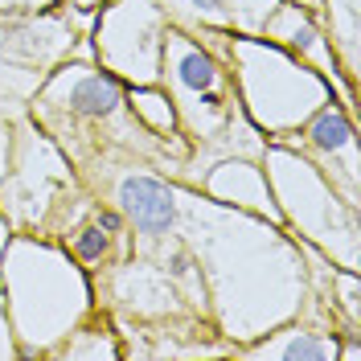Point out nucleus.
I'll return each instance as SVG.
<instances>
[{"label":"nucleus","instance_id":"obj_1","mask_svg":"<svg viewBox=\"0 0 361 361\" xmlns=\"http://www.w3.org/2000/svg\"><path fill=\"white\" fill-rule=\"evenodd\" d=\"M177 238L193 250L205 283V304L218 337L230 349L267 337L308 308V259L300 238L283 226L209 202L202 189L185 185Z\"/></svg>","mask_w":361,"mask_h":361},{"label":"nucleus","instance_id":"obj_2","mask_svg":"<svg viewBox=\"0 0 361 361\" xmlns=\"http://www.w3.org/2000/svg\"><path fill=\"white\" fill-rule=\"evenodd\" d=\"M0 292L21 357H54L58 345L94 316V279L62 243L13 230L0 255Z\"/></svg>","mask_w":361,"mask_h":361},{"label":"nucleus","instance_id":"obj_3","mask_svg":"<svg viewBox=\"0 0 361 361\" xmlns=\"http://www.w3.org/2000/svg\"><path fill=\"white\" fill-rule=\"evenodd\" d=\"M259 164L267 173L271 197L279 205L283 230L295 234L300 243L316 247L333 267L361 275V209L357 205L345 202L300 148L267 140Z\"/></svg>","mask_w":361,"mask_h":361},{"label":"nucleus","instance_id":"obj_4","mask_svg":"<svg viewBox=\"0 0 361 361\" xmlns=\"http://www.w3.org/2000/svg\"><path fill=\"white\" fill-rule=\"evenodd\" d=\"M160 87L169 90V99L177 107V128L189 140L185 169L193 160H205L202 164L205 173L214 160L222 157L226 128L243 115L226 58L218 49H209L197 33H189L180 25H169L164 54H160Z\"/></svg>","mask_w":361,"mask_h":361},{"label":"nucleus","instance_id":"obj_5","mask_svg":"<svg viewBox=\"0 0 361 361\" xmlns=\"http://www.w3.org/2000/svg\"><path fill=\"white\" fill-rule=\"evenodd\" d=\"M222 58L230 66L243 115L267 140L295 132L316 107L333 99V87L308 62H300L295 54H288L283 45L267 42V37L230 33Z\"/></svg>","mask_w":361,"mask_h":361},{"label":"nucleus","instance_id":"obj_6","mask_svg":"<svg viewBox=\"0 0 361 361\" xmlns=\"http://www.w3.org/2000/svg\"><path fill=\"white\" fill-rule=\"evenodd\" d=\"M169 8L164 0H111L94 8L90 45L94 62L115 74L123 87H148L160 82V54L169 33Z\"/></svg>","mask_w":361,"mask_h":361},{"label":"nucleus","instance_id":"obj_7","mask_svg":"<svg viewBox=\"0 0 361 361\" xmlns=\"http://www.w3.org/2000/svg\"><path fill=\"white\" fill-rule=\"evenodd\" d=\"M66 152L29 119V111L17 123V152L13 169L0 180V209L4 218L21 230H42L45 218L58 209V193L74 185Z\"/></svg>","mask_w":361,"mask_h":361},{"label":"nucleus","instance_id":"obj_8","mask_svg":"<svg viewBox=\"0 0 361 361\" xmlns=\"http://www.w3.org/2000/svg\"><path fill=\"white\" fill-rule=\"evenodd\" d=\"M275 144L300 148L341 197L361 209V140H357V119L345 103L329 99L295 132L275 135Z\"/></svg>","mask_w":361,"mask_h":361},{"label":"nucleus","instance_id":"obj_9","mask_svg":"<svg viewBox=\"0 0 361 361\" xmlns=\"http://www.w3.org/2000/svg\"><path fill=\"white\" fill-rule=\"evenodd\" d=\"M111 202L123 214V222L132 226V234L148 247V243L177 238L185 185L173 177H160V173H148L144 164H128V173H119L111 185Z\"/></svg>","mask_w":361,"mask_h":361},{"label":"nucleus","instance_id":"obj_10","mask_svg":"<svg viewBox=\"0 0 361 361\" xmlns=\"http://www.w3.org/2000/svg\"><path fill=\"white\" fill-rule=\"evenodd\" d=\"M82 33L74 29L66 8H49V13H4L0 17V62L49 74L58 62H66L74 42Z\"/></svg>","mask_w":361,"mask_h":361},{"label":"nucleus","instance_id":"obj_11","mask_svg":"<svg viewBox=\"0 0 361 361\" xmlns=\"http://www.w3.org/2000/svg\"><path fill=\"white\" fill-rule=\"evenodd\" d=\"M259 37L283 45V49L295 54L300 62H308V66L333 87V99L345 103L349 111L357 115V87L341 74L337 54H333V45H329L324 29H320V21H316V8H304V4H295V0H283V4L267 17V25H263Z\"/></svg>","mask_w":361,"mask_h":361},{"label":"nucleus","instance_id":"obj_12","mask_svg":"<svg viewBox=\"0 0 361 361\" xmlns=\"http://www.w3.org/2000/svg\"><path fill=\"white\" fill-rule=\"evenodd\" d=\"M111 292L119 308H128L140 320H169V316H197V308L185 300L177 279L152 259H128L123 267H115Z\"/></svg>","mask_w":361,"mask_h":361},{"label":"nucleus","instance_id":"obj_13","mask_svg":"<svg viewBox=\"0 0 361 361\" xmlns=\"http://www.w3.org/2000/svg\"><path fill=\"white\" fill-rule=\"evenodd\" d=\"M197 189H202L209 202L234 205V209H243V214H255V218H267V222L283 226L259 157H218L202 173Z\"/></svg>","mask_w":361,"mask_h":361},{"label":"nucleus","instance_id":"obj_14","mask_svg":"<svg viewBox=\"0 0 361 361\" xmlns=\"http://www.w3.org/2000/svg\"><path fill=\"white\" fill-rule=\"evenodd\" d=\"M341 337L329 333L324 324H308L304 316H295L288 324L271 329L267 337L238 345L234 357H255V361H337Z\"/></svg>","mask_w":361,"mask_h":361},{"label":"nucleus","instance_id":"obj_15","mask_svg":"<svg viewBox=\"0 0 361 361\" xmlns=\"http://www.w3.org/2000/svg\"><path fill=\"white\" fill-rule=\"evenodd\" d=\"M316 21L337 54L341 74L361 82V0H316Z\"/></svg>","mask_w":361,"mask_h":361},{"label":"nucleus","instance_id":"obj_16","mask_svg":"<svg viewBox=\"0 0 361 361\" xmlns=\"http://www.w3.org/2000/svg\"><path fill=\"white\" fill-rule=\"evenodd\" d=\"M128 111L132 119L157 140H185L177 128V107L169 99V90L160 82H148V87H128Z\"/></svg>","mask_w":361,"mask_h":361},{"label":"nucleus","instance_id":"obj_17","mask_svg":"<svg viewBox=\"0 0 361 361\" xmlns=\"http://www.w3.org/2000/svg\"><path fill=\"white\" fill-rule=\"evenodd\" d=\"M62 238H66L62 247H66L82 267L99 271V267H107V263H111L115 243H119V238H128V230H123V234H111V230H103L99 222H82V226H74V230H66Z\"/></svg>","mask_w":361,"mask_h":361},{"label":"nucleus","instance_id":"obj_18","mask_svg":"<svg viewBox=\"0 0 361 361\" xmlns=\"http://www.w3.org/2000/svg\"><path fill=\"white\" fill-rule=\"evenodd\" d=\"M119 333H111L107 324H90V316L70 333L62 345H58V353L54 357H70V361H82V357H123V345H119Z\"/></svg>","mask_w":361,"mask_h":361},{"label":"nucleus","instance_id":"obj_19","mask_svg":"<svg viewBox=\"0 0 361 361\" xmlns=\"http://www.w3.org/2000/svg\"><path fill=\"white\" fill-rule=\"evenodd\" d=\"M21 115H8L0 107V180L8 177V169H13V152H17V123H21Z\"/></svg>","mask_w":361,"mask_h":361},{"label":"nucleus","instance_id":"obj_20","mask_svg":"<svg viewBox=\"0 0 361 361\" xmlns=\"http://www.w3.org/2000/svg\"><path fill=\"white\" fill-rule=\"evenodd\" d=\"M62 0H0V17L4 13H49L58 8Z\"/></svg>","mask_w":361,"mask_h":361},{"label":"nucleus","instance_id":"obj_21","mask_svg":"<svg viewBox=\"0 0 361 361\" xmlns=\"http://www.w3.org/2000/svg\"><path fill=\"white\" fill-rule=\"evenodd\" d=\"M4 357H21V353H17V337H13V324L4 312V292H0V361Z\"/></svg>","mask_w":361,"mask_h":361},{"label":"nucleus","instance_id":"obj_22","mask_svg":"<svg viewBox=\"0 0 361 361\" xmlns=\"http://www.w3.org/2000/svg\"><path fill=\"white\" fill-rule=\"evenodd\" d=\"M66 8H78V13H94V8H103V4H111V0H62Z\"/></svg>","mask_w":361,"mask_h":361},{"label":"nucleus","instance_id":"obj_23","mask_svg":"<svg viewBox=\"0 0 361 361\" xmlns=\"http://www.w3.org/2000/svg\"><path fill=\"white\" fill-rule=\"evenodd\" d=\"M295 4H304V8H316V0H295Z\"/></svg>","mask_w":361,"mask_h":361}]
</instances>
